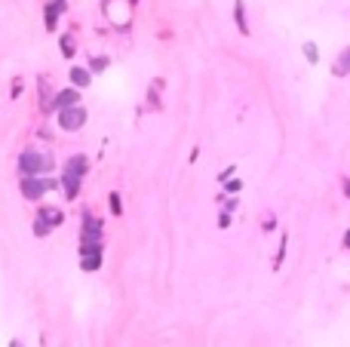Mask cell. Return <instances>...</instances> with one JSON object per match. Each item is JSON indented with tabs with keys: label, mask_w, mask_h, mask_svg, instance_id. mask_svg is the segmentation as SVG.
Segmentation results:
<instances>
[{
	"label": "cell",
	"mask_w": 350,
	"mask_h": 347,
	"mask_svg": "<svg viewBox=\"0 0 350 347\" xmlns=\"http://www.w3.org/2000/svg\"><path fill=\"white\" fill-rule=\"evenodd\" d=\"M233 169H236V166H228V169H225V172H221V175H218V181H228V178H231V175H233Z\"/></svg>",
	"instance_id": "21"
},
{
	"label": "cell",
	"mask_w": 350,
	"mask_h": 347,
	"mask_svg": "<svg viewBox=\"0 0 350 347\" xmlns=\"http://www.w3.org/2000/svg\"><path fill=\"white\" fill-rule=\"evenodd\" d=\"M335 74L341 77V74H350V46L341 52V59H338V65H335Z\"/></svg>",
	"instance_id": "13"
},
{
	"label": "cell",
	"mask_w": 350,
	"mask_h": 347,
	"mask_svg": "<svg viewBox=\"0 0 350 347\" xmlns=\"http://www.w3.org/2000/svg\"><path fill=\"white\" fill-rule=\"evenodd\" d=\"M228 225H231V212H225V215L218 218V228H228Z\"/></svg>",
	"instance_id": "22"
},
{
	"label": "cell",
	"mask_w": 350,
	"mask_h": 347,
	"mask_svg": "<svg viewBox=\"0 0 350 347\" xmlns=\"http://www.w3.org/2000/svg\"><path fill=\"white\" fill-rule=\"evenodd\" d=\"M111 212L120 215L123 212V203H120V194H111Z\"/></svg>",
	"instance_id": "18"
},
{
	"label": "cell",
	"mask_w": 350,
	"mask_h": 347,
	"mask_svg": "<svg viewBox=\"0 0 350 347\" xmlns=\"http://www.w3.org/2000/svg\"><path fill=\"white\" fill-rule=\"evenodd\" d=\"M49 231H52V225L43 222V218H37V222H34V233H37V236H43V233H49Z\"/></svg>",
	"instance_id": "15"
},
{
	"label": "cell",
	"mask_w": 350,
	"mask_h": 347,
	"mask_svg": "<svg viewBox=\"0 0 350 347\" xmlns=\"http://www.w3.org/2000/svg\"><path fill=\"white\" fill-rule=\"evenodd\" d=\"M49 166H52V160L43 157V154H34V151H25L22 157H18V169H22V175H40Z\"/></svg>",
	"instance_id": "1"
},
{
	"label": "cell",
	"mask_w": 350,
	"mask_h": 347,
	"mask_svg": "<svg viewBox=\"0 0 350 347\" xmlns=\"http://www.w3.org/2000/svg\"><path fill=\"white\" fill-rule=\"evenodd\" d=\"M304 56H307V62H310V65H317V62H320V52H317V43H304Z\"/></svg>",
	"instance_id": "14"
},
{
	"label": "cell",
	"mask_w": 350,
	"mask_h": 347,
	"mask_svg": "<svg viewBox=\"0 0 350 347\" xmlns=\"http://www.w3.org/2000/svg\"><path fill=\"white\" fill-rule=\"evenodd\" d=\"M233 22H236V31H239V34H249V25H246V6H243V0H236V3H233Z\"/></svg>",
	"instance_id": "8"
},
{
	"label": "cell",
	"mask_w": 350,
	"mask_h": 347,
	"mask_svg": "<svg viewBox=\"0 0 350 347\" xmlns=\"http://www.w3.org/2000/svg\"><path fill=\"white\" fill-rule=\"evenodd\" d=\"M89 80H92V77H89L86 68H71V83H74V86L83 89V86H89Z\"/></svg>",
	"instance_id": "9"
},
{
	"label": "cell",
	"mask_w": 350,
	"mask_h": 347,
	"mask_svg": "<svg viewBox=\"0 0 350 347\" xmlns=\"http://www.w3.org/2000/svg\"><path fill=\"white\" fill-rule=\"evenodd\" d=\"M129 3H138V0H129Z\"/></svg>",
	"instance_id": "25"
},
{
	"label": "cell",
	"mask_w": 350,
	"mask_h": 347,
	"mask_svg": "<svg viewBox=\"0 0 350 347\" xmlns=\"http://www.w3.org/2000/svg\"><path fill=\"white\" fill-rule=\"evenodd\" d=\"M68 9V3L65 0H52V3L46 6V12H43V25H46V31H55V25H59V15Z\"/></svg>",
	"instance_id": "4"
},
{
	"label": "cell",
	"mask_w": 350,
	"mask_h": 347,
	"mask_svg": "<svg viewBox=\"0 0 350 347\" xmlns=\"http://www.w3.org/2000/svg\"><path fill=\"white\" fill-rule=\"evenodd\" d=\"M74 49H77V46H74V40H71V37H62V56H65V59L74 56Z\"/></svg>",
	"instance_id": "16"
},
{
	"label": "cell",
	"mask_w": 350,
	"mask_h": 347,
	"mask_svg": "<svg viewBox=\"0 0 350 347\" xmlns=\"http://www.w3.org/2000/svg\"><path fill=\"white\" fill-rule=\"evenodd\" d=\"M344 197L350 200V178H344Z\"/></svg>",
	"instance_id": "23"
},
{
	"label": "cell",
	"mask_w": 350,
	"mask_h": 347,
	"mask_svg": "<svg viewBox=\"0 0 350 347\" xmlns=\"http://www.w3.org/2000/svg\"><path fill=\"white\" fill-rule=\"evenodd\" d=\"M86 123V111L80 105H71V108H62V114H59V126L65 132H74V129H80V126Z\"/></svg>",
	"instance_id": "2"
},
{
	"label": "cell",
	"mask_w": 350,
	"mask_h": 347,
	"mask_svg": "<svg viewBox=\"0 0 350 347\" xmlns=\"http://www.w3.org/2000/svg\"><path fill=\"white\" fill-rule=\"evenodd\" d=\"M239 188H243V181H228V194H236Z\"/></svg>",
	"instance_id": "20"
},
{
	"label": "cell",
	"mask_w": 350,
	"mask_h": 347,
	"mask_svg": "<svg viewBox=\"0 0 350 347\" xmlns=\"http://www.w3.org/2000/svg\"><path fill=\"white\" fill-rule=\"evenodd\" d=\"M18 93H22V80L15 77V80H12V99H18Z\"/></svg>",
	"instance_id": "19"
},
{
	"label": "cell",
	"mask_w": 350,
	"mask_h": 347,
	"mask_svg": "<svg viewBox=\"0 0 350 347\" xmlns=\"http://www.w3.org/2000/svg\"><path fill=\"white\" fill-rule=\"evenodd\" d=\"M49 188H55V181H49V178H34V175H25V178H22V194H25L28 200L43 197Z\"/></svg>",
	"instance_id": "3"
},
{
	"label": "cell",
	"mask_w": 350,
	"mask_h": 347,
	"mask_svg": "<svg viewBox=\"0 0 350 347\" xmlns=\"http://www.w3.org/2000/svg\"><path fill=\"white\" fill-rule=\"evenodd\" d=\"M62 188H65V197L74 200V197L80 194V175H74V172L65 169V175H62Z\"/></svg>",
	"instance_id": "6"
},
{
	"label": "cell",
	"mask_w": 350,
	"mask_h": 347,
	"mask_svg": "<svg viewBox=\"0 0 350 347\" xmlns=\"http://www.w3.org/2000/svg\"><path fill=\"white\" fill-rule=\"evenodd\" d=\"M40 218H43V222H49L52 228H59V225H62V212L55 209V206H46V209H40Z\"/></svg>",
	"instance_id": "11"
},
{
	"label": "cell",
	"mask_w": 350,
	"mask_h": 347,
	"mask_svg": "<svg viewBox=\"0 0 350 347\" xmlns=\"http://www.w3.org/2000/svg\"><path fill=\"white\" fill-rule=\"evenodd\" d=\"M344 249H350V231L344 233Z\"/></svg>",
	"instance_id": "24"
},
{
	"label": "cell",
	"mask_w": 350,
	"mask_h": 347,
	"mask_svg": "<svg viewBox=\"0 0 350 347\" xmlns=\"http://www.w3.org/2000/svg\"><path fill=\"white\" fill-rule=\"evenodd\" d=\"M80 267H83V270H99V267H102V252L83 255V258H80Z\"/></svg>",
	"instance_id": "10"
},
{
	"label": "cell",
	"mask_w": 350,
	"mask_h": 347,
	"mask_svg": "<svg viewBox=\"0 0 350 347\" xmlns=\"http://www.w3.org/2000/svg\"><path fill=\"white\" fill-rule=\"evenodd\" d=\"M65 169H68V172H74V175H80V178H83V175L89 172V160L77 154V157H71V160L65 163Z\"/></svg>",
	"instance_id": "7"
},
{
	"label": "cell",
	"mask_w": 350,
	"mask_h": 347,
	"mask_svg": "<svg viewBox=\"0 0 350 347\" xmlns=\"http://www.w3.org/2000/svg\"><path fill=\"white\" fill-rule=\"evenodd\" d=\"M89 68H92V71H96V74H102V71L108 68V59H105V56H99V59H96V56H92V65H89Z\"/></svg>",
	"instance_id": "17"
},
{
	"label": "cell",
	"mask_w": 350,
	"mask_h": 347,
	"mask_svg": "<svg viewBox=\"0 0 350 347\" xmlns=\"http://www.w3.org/2000/svg\"><path fill=\"white\" fill-rule=\"evenodd\" d=\"M71 105H80V93H77V89H62V93L52 99V108H59V111H62V108H71Z\"/></svg>",
	"instance_id": "5"
},
{
	"label": "cell",
	"mask_w": 350,
	"mask_h": 347,
	"mask_svg": "<svg viewBox=\"0 0 350 347\" xmlns=\"http://www.w3.org/2000/svg\"><path fill=\"white\" fill-rule=\"evenodd\" d=\"M83 233H92V236H99V233H102V225H99L89 212L83 215Z\"/></svg>",
	"instance_id": "12"
}]
</instances>
